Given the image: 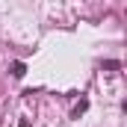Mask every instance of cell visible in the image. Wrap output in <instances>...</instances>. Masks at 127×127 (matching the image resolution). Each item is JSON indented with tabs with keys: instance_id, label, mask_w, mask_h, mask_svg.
<instances>
[{
	"instance_id": "cell-1",
	"label": "cell",
	"mask_w": 127,
	"mask_h": 127,
	"mask_svg": "<svg viewBox=\"0 0 127 127\" xmlns=\"http://www.w3.org/2000/svg\"><path fill=\"white\" fill-rule=\"evenodd\" d=\"M12 74L15 77H24V62H12Z\"/></svg>"
}]
</instances>
